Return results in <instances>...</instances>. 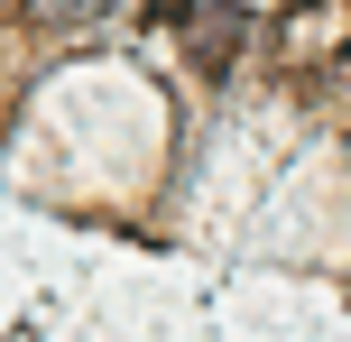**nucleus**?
Returning <instances> with one entry per match:
<instances>
[{"label": "nucleus", "mask_w": 351, "mask_h": 342, "mask_svg": "<svg viewBox=\"0 0 351 342\" xmlns=\"http://www.w3.org/2000/svg\"><path fill=\"white\" fill-rule=\"evenodd\" d=\"M148 19H167V28H185V19H194V0H148Z\"/></svg>", "instance_id": "3"}, {"label": "nucleus", "mask_w": 351, "mask_h": 342, "mask_svg": "<svg viewBox=\"0 0 351 342\" xmlns=\"http://www.w3.org/2000/svg\"><path fill=\"white\" fill-rule=\"evenodd\" d=\"M185 28H194V65H204V74H222V65H231V37H241V19H231L222 0H194V19H185Z\"/></svg>", "instance_id": "1"}, {"label": "nucleus", "mask_w": 351, "mask_h": 342, "mask_svg": "<svg viewBox=\"0 0 351 342\" xmlns=\"http://www.w3.org/2000/svg\"><path fill=\"white\" fill-rule=\"evenodd\" d=\"M10 10H28V0H0V19H10Z\"/></svg>", "instance_id": "4"}, {"label": "nucleus", "mask_w": 351, "mask_h": 342, "mask_svg": "<svg viewBox=\"0 0 351 342\" xmlns=\"http://www.w3.org/2000/svg\"><path fill=\"white\" fill-rule=\"evenodd\" d=\"M28 10H37V19H102L111 0H28Z\"/></svg>", "instance_id": "2"}]
</instances>
